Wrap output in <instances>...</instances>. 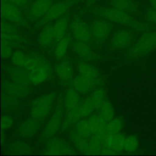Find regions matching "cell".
I'll use <instances>...</instances> for the list:
<instances>
[{
  "instance_id": "20",
  "label": "cell",
  "mask_w": 156,
  "mask_h": 156,
  "mask_svg": "<svg viewBox=\"0 0 156 156\" xmlns=\"http://www.w3.org/2000/svg\"><path fill=\"white\" fill-rule=\"evenodd\" d=\"M69 135L71 143L79 152L83 154L90 155L89 149V138L79 134L76 131L75 129L70 130Z\"/></svg>"
},
{
  "instance_id": "6",
  "label": "cell",
  "mask_w": 156,
  "mask_h": 156,
  "mask_svg": "<svg viewBox=\"0 0 156 156\" xmlns=\"http://www.w3.org/2000/svg\"><path fill=\"white\" fill-rule=\"evenodd\" d=\"M79 1V0H63L52 4L46 15L39 20L37 26H43L52 21L57 20L65 15L66 12Z\"/></svg>"
},
{
  "instance_id": "41",
  "label": "cell",
  "mask_w": 156,
  "mask_h": 156,
  "mask_svg": "<svg viewBox=\"0 0 156 156\" xmlns=\"http://www.w3.org/2000/svg\"><path fill=\"white\" fill-rule=\"evenodd\" d=\"M13 53V49L8 43L1 41V57L4 59L9 58Z\"/></svg>"
},
{
  "instance_id": "24",
  "label": "cell",
  "mask_w": 156,
  "mask_h": 156,
  "mask_svg": "<svg viewBox=\"0 0 156 156\" xmlns=\"http://www.w3.org/2000/svg\"><path fill=\"white\" fill-rule=\"evenodd\" d=\"M82 116L80 110V104L75 108L65 112V115L63 118L61 130H65L72 126L75 125L79 121L82 119Z\"/></svg>"
},
{
  "instance_id": "12",
  "label": "cell",
  "mask_w": 156,
  "mask_h": 156,
  "mask_svg": "<svg viewBox=\"0 0 156 156\" xmlns=\"http://www.w3.org/2000/svg\"><path fill=\"white\" fill-rule=\"evenodd\" d=\"M52 4V0H34L27 10V18L33 21L41 19Z\"/></svg>"
},
{
  "instance_id": "33",
  "label": "cell",
  "mask_w": 156,
  "mask_h": 156,
  "mask_svg": "<svg viewBox=\"0 0 156 156\" xmlns=\"http://www.w3.org/2000/svg\"><path fill=\"white\" fill-rule=\"evenodd\" d=\"M96 110H99L105 101V91L102 87H97L91 94Z\"/></svg>"
},
{
  "instance_id": "5",
  "label": "cell",
  "mask_w": 156,
  "mask_h": 156,
  "mask_svg": "<svg viewBox=\"0 0 156 156\" xmlns=\"http://www.w3.org/2000/svg\"><path fill=\"white\" fill-rule=\"evenodd\" d=\"M55 93L52 92L36 98L32 101L30 116L36 119H43L51 112L54 100Z\"/></svg>"
},
{
  "instance_id": "14",
  "label": "cell",
  "mask_w": 156,
  "mask_h": 156,
  "mask_svg": "<svg viewBox=\"0 0 156 156\" xmlns=\"http://www.w3.org/2000/svg\"><path fill=\"white\" fill-rule=\"evenodd\" d=\"M43 119H36L30 117L22 122L17 129L18 134L24 138L35 136L41 126Z\"/></svg>"
},
{
  "instance_id": "34",
  "label": "cell",
  "mask_w": 156,
  "mask_h": 156,
  "mask_svg": "<svg viewBox=\"0 0 156 156\" xmlns=\"http://www.w3.org/2000/svg\"><path fill=\"white\" fill-rule=\"evenodd\" d=\"M124 127V121L120 117H115L110 121L107 122V133L108 134H114L121 132Z\"/></svg>"
},
{
  "instance_id": "40",
  "label": "cell",
  "mask_w": 156,
  "mask_h": 156,
  "mask_svg": "<svg viewBox=\"0 0 156 156\" xmlns=\"http://www.w3.org/2000/svg\"><path fill=\"white\" fill-rule=\"evenodd\" d=\"M144 18L148 23L156 25V9L152 7L148 9L145 13Z\"/></svg>"
},
{
  "instance_id": "27",
  "label": "cell",
  "mask_w": 156,
  "mask_h": 156,
  "mask_svg": "<svg viewBox=\"0 0 156 156\" xmlns=\"http://www.w3.org/2000/svg\"><path fill=\"white\" fill-rule=\"evenodd\" d=\"M69 24V18L63 15L57 19L53 24V30L55 41H59L65 35Z\"/></svg>"
},
{
  "instance_id": "42",
  "label": "cell",
  "mask_w": 156,
  "mask_h": 156,
  "mask_svg": "<svg viewBox=\"0 0 156 156\" xmlns=\"http://www.w3.org/2000/svg\"><path fill=\"white\" fill-rule=\"evenodd\" d=\"M13 118L9 115L5 114L1 118V129L2 130L10 128L13 124Z\"/></svg>"
},
{
  "instance_id": "13",
  "label": "cell",
  "mask_w": 156,
  "mask_h": 156,
  "mask_svg": "<svg viewBox=\"0 0 156 156\" xmlns=\"http://www.w3.org/2000/svg\"><path fill=\"white\" fill-rule=\"evenodd\" d=\"M101 83L102 80L100 78L90 79L80 74L73 78L71 81L72 87L81 93H88L96 87H98Z\"/></svg>"
},
{
  "instance_id": "2",
  "label": "cell",
  "mask_w": 156,
  "mask_h": 156,
  "mask_svg": "<svg viewBox=\"0 0 156 156\" xmlns=\"http://www.w3.org/2000/svg\"><path fill=\"white\" fill-rule=\"evenodd\" d=\"M25 69L28 72L30 83L34 85H38L44 82L51 73L49 63L36 54L27 56Z\"/></svg>"
},
{
  "instance_id": "45",
  "label": "cell",
  "mask_w": 156,
  "mask_h": 156,
  "mask_svg": "<svg viewBox=\"0 0 156 156\" xmlns=\"http://www.w3.org/2000/svg\"><path fill=\"white\" fill-rule=\"evenodd\" d=\"M97 0H88L87 1V5H92Z\"/></svg>"
},
{
  "instance_id": "10",
  "label": "cell",
  "mask_w": 156,
  "mask_h": 156,
  "mask_svg": "<svg viewBox=\"0 0 156 156\" xmlns=\"http://www.w3.org/2000/svg\"><path fill=\"white\" fill-rule=\"evenodd\" d=\"M112 28L111 22L101 17L94 19L90 25L93 37L98 41L105 40L110 35Z\"/></svg>"
},
{
  "instance_id": "15",
  "label": "cell",
  "mask_w": 156,
  "mask_h": 156,
  "mask_svg": "<svg viewBox=\"0 0 156 156\" xmlns=\"http://www.w3.org/2000/svg\"><path fill=\"white\" fill-rule=\"evenodd\" d=\"M2 90L4 93L19 99L27 97L31 92L30 85L18 83L11 80L4 81Z\"/></svg>"
},
{
  "instance_id": "17",
  "label": "cell",
  "mask_w": 156,
  "mask_h": 156,
  "mask_svg": "<svg viewBox=\"0 0 156 156\" xmlns=\"http://www.w3.org/2000/svg\"><path fill=\"white\" fill-rule=\"evenodd\" d=\"M126 136L121 132L114 134H107L102 139V146L111 148L116 154L124 151Z\"/></svg>"
},
{
  "instance_id": "21",
  "label": "cell",
  "mask_w": 156,
  "mask_h": 156,
  "mask_svg": "<svg viewBox=\"0 0 156 156\" xmlns=\"http://www.w3.org/2000/svg\"><path fill=\"white\" fill-rule=\"evenodd\" d=\"M55 71L63 82H68L73 79V69L71 63L68 60H63L57 63L55 66Z\"/></svg>"
},
{
  "instance_id": "16",
  "label": "cell",
  "mask_w": 156,
  "mask_h": 156,
  "mask_svg": "<svg viewBox=\"0 0 156 156\" xmlns=\"http://www.w3.org/2000/svg\"><path fill=\"white\" fill-rule=\"evenodd\" d=\"M19 30L16 25L7 21L3 20L1 23V41L11 45L21 41Z\"/></svg>"
},
{
  "instance_id": "18",
  "label": "cell",
  "mask_w": 156,
  "mask_h": 156,
  "mask_svg": "<svg viewBox=\"0 0 156 156\" xmlns=\"http://www.w3.org/2000/svg\"><path fill=\"white\" fill-rule=\"evenodd\" d=\"M4 71L12 81L26 85L31 84L26 69L15 65H8L5 67Z\"/></svg>"
},
{
  "instance_id": "29",
  "label": "cell",
  "mask_w": 156,
  "mask_h": 156,
  "mask_svg": "<svg viewBox=\"0 0 156 156\" xmlns=\"http://www.w3.org/2000/svg\"><path fill=\"white\" fill-rule=\"evenodd\" d=\"M10 154H29L33 152L32 147L23 141H14L7 146Z\"/></svg>"
},
{
  "instance_id": "9",
  "label": "cell",
  "mask_w": 156,
  "mask_h": 156,
  "mask_svg": "<svg viewBox=\"0 0 156 156\" xmlns=\"http://www.w3.org/2000/svg\"><path fill=\"white\" fill-rule=\"evenodd\" d=\"M71 30L75 40L88 43L92 38L93 35L89 26L83 20L76 17L71 23Z\"/></svg>"
},
{
  "instance_id": "3",
  "label": "cell",
  "mask_w": 156,
  "mask_h": 156,
  "mask_svg": "<svg viewBox=\"0 0 156 156\" xmlns=\"http://www.w3.org/2000/svg\"><path fill=\"white\" fill-rule=\"evenodd\" d=\"M156 49V30H147L136 40L127 53L129 59L142 57Z\"/></svg>"
},
{
  "instance_id": "32",
  "label": "cell",
  "mask_w": 156,
  "mask_h": 156,
  "mask_svg": "<svg viewBox=\"0 0 156 156\" xmlns=\"http://www.w3.org/2000/svg\"><path fill=\"white\" fill-rule=\"evenodd\" d=\"M99 115L107 122L115 118V110L112 104L107 100L103 103L99 109Z\"/></svg>"
},
{
  "instance_id": "44",
  "label": "cell",
  "mask_w": 156,
  "mask_h": 156,
  "mask_svg": "<svg viewBox=\"0 0 156 156\" xmlns=\"http://www.w3.org/2000/svg\"><path fill=\"white\" fill-rule=\"evenodd\" d=\"M151 7L156 9V0H147Z\"/></svg>"
},
{
  "instance_id": "35",
  "label": "cell",
  "mask_w": 156,
  "mask_h": 156,
  "mask_svg": "<svg viewBox=\"0 0 156 156\" xmlns=\"http://www.w3.org/2000/svg\"><path fill=\"white\" fill-rule=\"evenodd\" d=\"M140 144L138 138L135 135H129L126 136L124 141V151L128 153L135 152Z\"/></svg>"
},
{
  "instance_id": "30",
  "label": "cell",
  "mask_w": 156,
  "mask_h": 156,
  "mask_svg": "<svg viewBox=\"0 0 156 156\" xmlns=\"http://www.w3.org/2000/svg\"><path fill=\"white\" fill-rule=\"evenodd\" d=\"M75 130L80 135L90 138L93 135V132L89 122L88 118L81 119L75 124Z\"/></svg>"
},
{
  "instance_id": "8",
  "label": "cell",
  "mask_w": 156,
  "mask_h": 156,
  "mask_svg": "<svg viewBox=\"0 0 156 156\" xmlns=\"http://www.w3.org/2000/svg\"><path fill=\"white\" fill-rule=\"evenodd\" d=\"M46 155H73L75 154L73 147L64 139L60 137H51L45 143Z\"/></svg>"
},
{
  "instance_id": "26",
  "label": "cell",
  "mask_w": 156,
  "mask_h": 156,
  "mask_svg": "<svg viewBox=\"0 0 156 156\" xmlns=\"http://www.w3.org/2000/svg\"><path fill=\"white\" fill-rule=\"evenodd\" d=\"M77 68L79 74L90 79H99V72L93 65L84 61H79L77 63Z\"/></svg>"
},
{
  "instance_id": "25",
  "label": "cell",
  "mask_w": 156,
  "mask_h": 156,
  "mask_svg": "<svg viewBox=\"0 0 156 156\" xmlns=\"http://www.w3.org/2000/svg\"><path fill=\"white\" fill-rule=\"evenodd\" d=\"M54 40H55L53 30V24H48L45 25L38 37L40 46L43 48H48Z\"/></svg>"
},
{
  "instance_id": "31",
  "label": "cell",
  "mask_w": 156,
  "mask_h": 156,
  "mask_svg": "<svg viewBox=\"0 0 156 156\" xmlns=\"http://www.w3.org/2000/svg\"><path fill=\"white\" fill-rule=\"evenodd\" d=\"M70 41L71 37L69 35H65L61 40L58 41L54 50V55L57 58H60L65 55Z\"/></svg>"
},
{
  "instance_id": "28",
  "label": "cell",
  "mask_w": 156,
  "mask_h": 156,
  "mask_svg": "<svg viewBox=\"0 0 156 156\" xmlns=\"http://www.w3.org/2000/svg\"><path fill=\"white\" fill-rule=\"evenodd\" d=\"M111 6L120 10L133 13L137 11L138 4L135 0H110Z\"/></svg>"
},
{
  "instance_id": "39",
  "label": "cell",
  "mask_w": 156,
  "mask_h": 156,
  "mask_svg": "<svg viewBox=\"0 0 156 156\" xmlns=\"http://www.w3.org/2000/svg\"><path fill=\"white\" fill-rule=\"evenodd\" d=\"M19 98L9 95L5 93L2 94V107L5 110H12L19 105Z\"/></svg>"
},
{
  "instance_id": "19",
  "label": "cell",
  "mask_w": 156,
  "mask_h": 156,
  "mask_svg": "<svg viewBox=\"0 0 156 156\" xmlns=\"http://www.w3.org/2000/svg\"><path fill=\"white\" fill-rule=\"evenodd\" d=\"M73 51L82 58L87 61H95L98 59V55L87 44V43L76 41L73 44Z\"/></svg>"
},
{
  "instance_id": "36",
  "label": "cell",
  "mask_w": 156,
  "mask_h": 156,
  "mask_svg": "<svg viewBox=\"0 0 156 156\" xmlns=\"http://www.w3.org/2000/svg\"><path fill=\"white\" fill-rule=\"evenodd\" d=\"M80 110L82 118L89 117L93 112L96 110L91 95L88 96L80 104Z\"/></svg>"
},
{
  "instance_id": "4",
  "label": "cell",
  "mask_w": 156,
  "mask_h": 156,
  "mask_svg": "<svg viewBox=\"0 0 156 156\" xmlns=\"http://www.w3.org/2000/svg\"><path fill=\"white\" fill-rule=\"evenodd\" d=\"M65 108L63 105V98L60 97L58 99L55 108L46 124L40 137V141H46L48 139L53 137L61 129Z\"/></svg>"
},
{
  "instance_id": "11",
  "label": "cell",
  "mask_w": 156,
  "mask_h": 156,
  "mask_svg": "<svg viewBox=\"0 0 156 156\" xmlns=\"http://www.w3.org/2000/svg\"><path fill=\"white\" fill-rule=\"evenodd\" d=\"M134 40V35L129 29L116 31L110 40V45L113 49L121 50L130 46Z\"/></svg>"
},
{
  "instance_id": "43",
  "label": "cell",
  "mask_w": 156,
  "mask_h": 156,
  "mask_svg": "<svg viewBox=\"0 0 156 156\" xmlns=\"http://www.w3.org/2000/svg\"><path fill=\"white\" fill-rule=\"evenodd\" d=\"M32 0H7L6 1L12 2L20 7H24L29 4Z\"/></svg>"
},
{
  "instance_id": "46",
  "label": "cell",
  "mask_w": 156,
  "mask_h": 156,
  "mask_svg": "<svg viewBox=\"0 0 156 156\" xmlns=\"http://www.w3.org/2000/svg\"><path fill=\"white\" fill-rule=\"evenodd\" d=\"M1 1H6L7 0H1Z\"/></svg>"
},
{
  "instance_id": "22",
  "label": "cell",
  "mask_w": 156,
  "mask_h": 156,
  "mask_svg": "<svg viewBox=\"0 0 156 156\" xmlns=\"http://www.w3.org/2000/svg\"><path fill=\"white\" fill-rule=\"evenodd\" d=\"M93 132V135H96L102 139L107 134V122L101 118L99 114L93 115L88 118Z\"/></svg>"
},
{
  "instance_id": "1",
  "label": "cell",
  "mask_w": 156,
  "mask_h": 156,
  "mask_svg": "<svg viewBox=\"0 0 156 156\" xmlns=\"http://www.w3.org/2000/svg\"><path fill=\"white\" fill-rule=\"evenodd\" d=\"M94 15L105 18L111 23L127 27L138 32H144L151 28V24L135 18L130 13L113 7L96 6L90 9Z\"/></svg>"
},
{
  "instance_id": "37",
  "label": "cell",
  "mask_w": 156,
  "mask_h": 156,
  "mask_svg": "<svg viewBox=\"0 0 156 156\" xmlns=\"http://www.w3.org/2000/svg\"><path fill=\"white\" fill-rule=\"evenodd\" d=\"M89 149L91 155L101 154L102 139L96 135H92L89 138Z\"/></svg>"
},
{
  "instance_id": "38",
  "label": "cell",
  "mask_w": 156,
  "mask_h": 156,
  "mask_svg": "<svg viewBox=\"0 0 156 156\" xmlns=\"http://www.w3.org/2000/svg\"><path fill=\"white\" fill-rule=\"evenodd\" d=\"M27 56L21 51L16 50L11 56V61L13 65L25 68L27 63Z\"/></svg>"
},
{
  "instance_id": "23",
  "label": "cell",
  "mask_w": 156,
  "mask_h": 156,
  "mask_svg": "<svg viewBox=\"0 0 156 156\" xmlns=\"http://www.w3.org/2000/svg\"><path fill=\"white\" fill-rule=\"evenodd\" d=\"M80 104L79 92L73 87L68 88L63 96V105L65 112H69Z\"/></svg>"
},
{
  "instance_id": "7",
  "label": "cell",
  "mask_w": 156,
  "mask_h": 156,
  "mask_svg": "<svg viewBox=\"0 0 156 156\" xmlns=\"http://www.w3.org/2000/svg\"><path fill=\"white\" fill-rule=\"evenodd\" d=\"M1 15L5 20L16 26L23 27L28 26V23L24 18L20 7L12 2L1 1Z\"/></svg>"
}]
</instances>
